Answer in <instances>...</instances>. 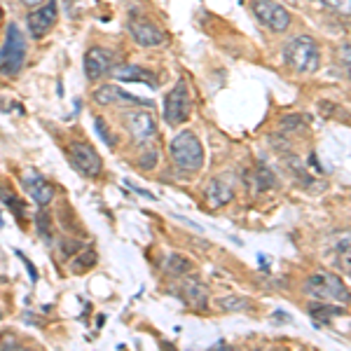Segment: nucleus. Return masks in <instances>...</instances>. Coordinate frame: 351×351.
I'll return each instance as SVG.
<instances>
[{
    "instance_id": "obj_1",
    "label": "nucleus",
    "mask_w": 351,
    "mask_h": 351,
    "mask_svg": "<svg viewBox=\"0 0 351 351\" xmlns=\"http://www.w3.org/2000/svg\"><path fill=\"white\" fill-rule=\"evenodd\" d=\"M284 59L295 73H304V75H307V73L319 71V64H321L319 43H316L311 36L293 38L284 49Z\"/></svg>"
},
{
    "instance_id": "obj_2",
    "label": "nucleus",
    "mask_w": 351,
    "mask_h": 351,
    "mask_svg": "<svg viewBox=\"0 0 351 351\" xmlns=\"http://www.w3.org/2000/svg\"><path fill=\"white\" fill-rule=\"evenodd\" d=\"M26 38L16 24H8L5 31V43L0 47V75L14 77L21 73L26 64Z\"/></svg>"
},
{
    "instance_id": "obj_3",
    "label": "nucleus",
    "mask_w": 351,
    "mask_h": 351,
    "mask_svg": "<svg viewBox=\"0 0 351 351\" xmlns=\"http://www.w3.org/2000/svg\"><path fill=\"white\" fill-rule=\"evenodd\" d=\"M304 293L311 298H319L321 302H339L347 304L351 302V293L349 288L342 284V279L330 271H314L304 284Z\"/></svg>"
},
{
    "instance_id": "obj_4",
    "label": "nucleus",
    "mask_w": 351,
    "mask_h": 351,
    "mask_svg": "<svg viewBox=\"0 0 351 351\" xmlns=\"http://www.w3.org/2000/svg\"><path fill=\"white\" fill-rule=\"evenodd\" d=\"M171 157L176 167L183 169V171H199L204 164V148L192 132H180L171 141Z\"/></svg>"
},
{
    "instance_id": "obj_5",
    "label": "nucleus",
    "mask_w": 351,
    "mask_h": 351,
    "mask_svg": "<svg viewBox=\"0 0 351 351\" xmlns=\"http://www.w3.org/2000/svg\"><path fill=\"white\" fill-rule=\"evenodd\" d=\"M68 152H71V164L84 178H99L101 171H104L101 155L89 143H84V141H73Z\"/></svg>"
},
{
    "instance_id": "obj_6",
    "label": "nucleus",
    "mask_w": 351,
    "mask_h": 351,
    "mask_svg": "<svg viewBox=\"0 0 351 351\" xmlns=\"http://www.w3.org/2000/svg\"><path fill=\"white\" fill-rule=\"evenodd\" d=\"M251 10L260 24L274 33H284L291 26V14L274 0H251Z\"/></svg>"
},
{
    "instance_id": "obj_7",
    "label": "nucleus",
    "mask_w": 351,
    "mask_h": 351,
    "mask_svg": "<svg viewBox=\"0 0 351 351\" xmlns=\"http://www.w3.org/2000/svg\"><path fill=\"white\" fill-rule=\"evenodd\" d=\"M190 115V92L188 82L178 80L176 87L164 99V120L169 124H183Z\"/></svg>"
},
{
    "instance_id": "obj_8",
    "label": "nucleus",
    "mask_w": 351,
    "mask_h": 351,
    "mask_svg": "<svg viewBox=\"0 0 351 351\" xmlns=\"http://www.w3.org/2000/svg\"><path fill=\"white\" fill-rule=\"evenodd\" d=\"M124 127H127V132L132 134V138H134L138 145L148 143L152 136L157 134L155 117H152L150 112H145V110L129 112V115L124 117Z\"/></svg>"
},
{
    "instance_id": "obj_9",
    "label": "nucleus",
    "mask_w": 351,
    "mask_h": 351,
    "mask_svg": "<svg viewBox=\"0 0 351 351\" xmlns=\"http://www.w3.org/2000/svg\"><path fill=\"white\" fill-rule=\"evenodd\" d=\"M56 14H59V10H56V0H49L47 5H38V8H33V12L28 14L26 19V26L28 31H31L33 38H43L47 36L49 31H52V26L56 24Z\"/></svg>"
},
{
    "instance_id": "obj_10",
    "label": "nucleus",
    "mask_w": 351,
    "mask_h": 351,
    "mask_svg": "<svg viewBox=\"0 0 351 351\" xmlns=\"http://www.w3.org/2000/svg\"><path fill=\"white\" fill-rule=\"evenodd\" d=\"M129 33L141 47H157V45L167 43V33L148 19H132L129 21Z\"/></svg>"
},
{
    "instance_id": "obj_11",
    "label": "nucleus",
    "mask_w": 351,
    "mask_h": 351,
    "mask_svg": "<svg viewBox=\"0 0 351 351\" xmlns=\"http://www.w3.org/2000/svg\"><path fill=\"white\" fill-rule=\"evenodd\" d=\"M112 71V54L104 47H92L84 54V75L89 80H101Z\"/></svg>"
},
{
    "instance_id": "obj_12",
    "label": "nucleus",
    "mask_w": 351,
    "mask_h": 351,
    "mask_svg": "<svg viewBox=\"0 0 351 351\" xmlns=\"http://www.w3.org/2000/svg\"><path fill=\"white\" fill-rule=\"evenodd\" d=\"M21 185H24L26 192L31 195V199L36 202L40 208L47 206V204L52 202V199H54V195H56L54 185H49L47 180H45L43 176H40V173H36V171H26L24 180H21Z\"/></svg>"
},
{
    "instance_id": "obj_13",
    "label": "nucleus",
    "mask_w": 351,
    "mask_h": 351,
    "mask_svg": "<svg viewBox=\"0 0 351 351\" xmlns=\"http://www.w3.org/2000/svg\"><path fill=\"white\" fill-rule=\"evenodd\" d=\"M94 101L99 106H117V104H122V101H127V104H138V106H152L150 101L122 92V87H117V84H101L94 92Z\"/></svg>"
},
{
    "instance_id": "obj_14",
    "label": "nucleus",
    "mask_w": 351,
    "mask_h": 351,
    "mask_svg": "<svg viewBox=\"0 0 351 351\" xmlns=\"http://www.w3.org/2000/svg\"><path fill=\"white\" fill-rule=\"evenodd\" d=\"M112 77L120 82H141V84H148V87L155 89L157 87V75L150 71V68L143 66H112Z\"/></svg>"
},
{
    "instance_id": "obj_15",
    "label": "nucleus",
    "mask_w": 351,
    "mask_h": 351,
    "mask_svg": "<svg viewBox=\"0 0 351 351\" xmlns=\"http://www.w3.org/2000/svg\"><path fill=\"white\" fill-rule=\"evenodd\" d=\"M206 204L211 208H220L225 206V204L232 202V197H234V188H232V183L228 178H213L211 183L206 185Z\"/></svg>"
},
{
    "instance_id": "obj_16",
    "label": "nucleus",
    "mask_w": 351,
    "mask_h": 351,
    "mask_svg": "<svg viewBox=\"0 0 351 351\" xmlns=\"http://www.w3.org/2000/svg\"><path fill=\"white\" fill-rule=\"evenodd\" d=\"M180 291H183V300L188 302V307L199 309V311L206 309L208 291H206V286H204L199 279H195V276H188V279L183 281V286H180Z\"/></svg>"
},
{
    "instance_id": "obj_17",
    "label": "nucleus",
    "mask_w": 351,
    "mask_h": 351,
    "mask_svg": "<svg viewBox=\"0 0 351 351\" xmlns=\"http://www.w3.org/2000/svg\"><path fill=\"white\" fill-rule=\"evenodd\" d=\"M309 314H311V319H314L316 324H328V321L335 319V316H342L344 311L339 309L335 302H332V304L319 302V304H309Z\"/></svg>"
},
{
    "instance_id": "obj_18",
    "label": "nucleus",
    "mask_w": 351,
    "mask_h": 351,
    "mask_svg": "<svg viewBox=\"0 0 351 351\" xmlns=\"http://www.w3.org/2000/svg\"><path fill=\"white\" fill-rule=\"evenodd\" d=\"M0 199H3L5 204H8V206H10V211H12L14 216H16V223H19V220L26 216L24 202H21L19 197H16L14 192L10 190L8 185H3V183H0Z\"/></svg>"
},
{
    "instance_id": "obj_19",
    "label": "nucleus",
    "mask_w": 351,
    "mask_h": 351,
    "mask_svg": "<svg viewBox=\"0 0 351 351\" xmlns=\"http://www.w3.org/2000/svg\"><path fill=\"white\" fill-rule=\"evenodd\" d=\"M162 269L167 271V274H171V276H180V274H188V271H190V263L185 258L171 253V256H167L162 260Z\"/></svg>"
},
{
    "instance_id": "obj_20",
    "label": "nucleus",
    "mask_w": 351,
    "mask_h": 351,
    "mask_svg": "<svg viewBox=\"0 0 351 351\" xmlns=\"http://www.w3.org/2000/svg\"><path fill=\"white\" fill-rule=\"evenodd\" d=\"M253 185H256V192H265L269 188H274V173L269 171L265 164H258L256 171H253Z\"/></svg>"
},
{
    "instance_id": "obj_21",
    "label": "nucleus",
    "mask_w": 351,
    "mask_h": 351,
    "mask_svg": "<svg viewBox=\"0 0 351 351\" xmlns=\"http://www.w3.org/2000/svg\"><path fill=\"white\" fill-rule=\"evenodd\" d=\"M335 253H337V267L342 269L344 274H351V237H344V239L337 243Z\"/></svg>"
},
{
    "instance_id": "obj_22",
    "label": "nucleus",
    "mask_w": 351,
    "mask_h": 351,
    "mask_svg": "<svg viewBox=\"0 0 351 351\" xmlns=\"http://www.w3.org/2000/svg\"><path fill=\"white\" fill-rule=\"evenodd\" d=\"M94 265H96V251L94 248H87V251H82L80 256H75L71 269L75 271V274H82V271H87L89 267H94Z\"/></svg>"
},
{
    "instance_id": "obj_23",
    "label": "nucleus",
    "mask_w": 351,
    "mask_h": 351,
    "mask_svg": "<svg viewBox=\"0 0 351 351\" xmlns=\"http://www.w3.org/2000/svg\"><path fill=\"white\" fill-rule=\"evenodd\" d=\"M218 304H220V309H223V311H243V309H251V302H248V300L234 298V295L223 298Z\"/></svg>"
},
{
    "instance_id": "obj_24",
    "label": "nucleus",
    "mask_w": 351,
    "mask_h": 351,
    "mask_svg": "<svg viewBox=\"0 0 351 351\" xmlns=\"http://www.w3.org/2000/svg\"><path fill=\"white\" fill-rule=\"evenodd\" d=\"M94 129H96V134L101 136V141H104L106 145H115V136L110 134V129H108V124H106L104 117H94Z\"/></svg>"
},
{
    "instance_id": "obj_25",
    "label": "nucleus",
    "mask_w": 351,
    "mask_h": 351,
    "mask_svg": "<svg viewBox=\"0 0 351 351\" xmlns=\"http://www.w3.org/2000/svg\"><path fill=\"white\" fill-rule=\"evenodd\" d=\"M326 8H330L332 12L342 14V16H351V0H321Z\"/></svg>"
},
{
    "instance_id": "obj_26",
    "label": "nucleus",
    "mask_w": 351,
    "mask_h": 351,
    "mask_svg": "<svg viewBox=\"0 0 351 351\" xmlns=\"http://www.w3.org/2000/svg\"><path fill=\"white\" fill-rule=\"evenodd\" d=\"M36 228L40 232L43 239H49V237H52V220H49V216L45 211L36 216Z\"/></svg>"
},
{
    "instance_id": "obj_27",
    "label": "nucleus",
    "mask_w": 351,
    "mask_h": 351,
    "mask_svg": "<svg viewBox=\"0 0 351 351\" xmlns=\"http://www.w3.org/2000/svg\"><path fill=\"white\" fill-rule=\"evenodd\" d=\"M339 61H342L344 73H347V77L351 80V43H344L339 47Z\"/></svg>"
},
{
    "instance_id": "obj_28",
    "label": "nucleus",
    "mask_w": 351,
    "mask_h": 351,
    "mask_svg": "<svg viewBox=\"0 0 351 351\" xmlns=\"http://www.w3.org/2000/svg\"><path fill=\"white\" fill-rule=\"evenodd\" d=\"M14 256L19 258L21 263L26 265V271H28V276H31V281H33V284H36V281H38V269H36V265H33L31 260L26 258V253H24V251H19V248H14Z\"/></svg>"
},
{
    "instance_id": "obj_29",
    "label": "nucleus",
    "mask_w": 351,
    "mask_h": 351,
    "mask_svg": "<svg viewBox=\"0 0 351 351\" xmlns=\"http://www.w3.org/2000/svg\"><path fill=\"white\" fill-rule=\"evenodd\" d=\"M157 164V150H150L141 157V169H152Z\"/></svg>"
},
{
    "instance_id": "obj_30",
    "label": "nucleus",
    "mask_w": 351,
    "mask_h": 351,
    "mask_svg": "<svg viewBox=\"0 0 351 351\" xmlns=\"http://www.w3.org/2000/svg\"><path fill=\"white\" fill-rule=\"evenodd\" d=\"M0 349H19V342H16L12 335H8L0 339Z\"/></svg>"
},
{
    "instance_id": "obj_31",
    "label": "nucleus",
    "mask_w": 351,
    "mask_h": 351,
    "mask_svg": "<svg viewBox=\"0 0 351 351\" xmlns=\"http://www.w3.org/2000/svg\"><path fill=\"white\" fill-rule=\"evenodd\" d=\"M64 253L66 256H75V251H77V243H75V239H64Z\"/></svg>"
},
{
    "instance_id": "obj_32",
    "label": "nucleus",
    "mask_w": 351,
    "mask_h": 351,
    "mask_svg": "<svg viewBox=\"0 0 351 351\" xmlns=\"http://www.w3.org/2000/svg\"><path fill=\"white\" fill-rule=\"evenodd\" d=\"M298 122H302L298 115L295 117H286V120H281V127H284L286 132H288V129H298Z\"/></svg>"
},
{
    "instance_id": "obj_33",
    "label": "nucleus",
    "mask_w": 351,
    "mask_h": 351,
    "mask_svg": "<svg viewBox=\"0 0 351 351\" xmlns=\"http://www.w3.org/2000/svg\"><path fill=\"white\" fill-rule=\"evenodd\" d=\"M129 188H132L136 195H141V197H145V199H155V195H152V192H148V190H141V188H134V185H129Z\"/></svg>"
},
{
    "instance_id": "obj_34",
    "label": "nucleus",
    "mask_w": 351,
    "mask_h": 351,
    "mask_svg": "<svg viewBox=\"0 0 351 351\" xmlns=\"http://www.w3.org/2000/svg\"><path fill=\"white\" fill-rule=\"evenodd\" d=\"M45 0H21V5H26V8H38V5H43Z\"/></svg>"
},
{
    "instance_id": "obj_35",
    "label": "nucleus",
    "mask_w": 351,
    "mask_h": 351,
    "mask_svg": "<svg viewBox=\"0 0 351 351\" xmlns=\"http://www.w3.org/2000/svg\"><path fill=\"white\" fill-rule=\"evenodd\" d=\"M0 228H5V220H3V216H0Z\"/></svg>"
}]
</instances>
